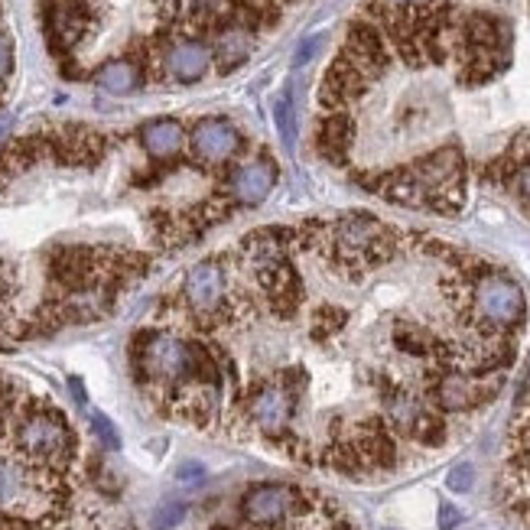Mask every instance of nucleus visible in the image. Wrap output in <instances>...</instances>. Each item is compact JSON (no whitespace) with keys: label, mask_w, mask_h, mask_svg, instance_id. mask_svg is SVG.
<instances>
[{"label":"nucleus","mask_w":530,"mask_h":530,"mask_svg":"<svg viewBox=\"0 0 530 530\" xmlns=\"http://www.w3.org/2000/svg\"><path fill=\"white\" fill-rule=\"evenodd\" d=\"M368 88H371V82L339 53L332 66H329L326 79H322L319 105L326 108V111H345L348 105H352V101H358L361 95H365Z\"/></svg>","instance_id":"12"},{"label":"nucleus","mask_w":530,"mask_h":530,"mask_svg":"<svg viewBox=\"0 0 530 530\" xmlns=\"http://www.w3.org/2000/svg\"><path fill=\"white\" fill-rule=\"evenodd\" d=\"M108 140L88 131V127H66L59 134H49V153L62 166H92L105 157Z\"/></svg>","instance_id":"14"},{"label":"nucleus","mask_w":530,"mask_h":530,"mask_svg":"<svg viewBox=\"0 0 530 530\" xmlns=\"http://www.w3.org/2000/svg\"><path fill=\"white\" fill-rule=\"evenodd\" d=\"M446 485H449L452 491H459V495H462V491H469V488L475 485V469H472V465H469V462H462V465H456V469H452V472H449V478H446Z\"/></svg>","instance_id":"26"},{"label":"nucleus","mask_w":530,"mask_h":530,"mask_svg":"<svg viewBox=\"0 0 530 530\" xmlns=\"http://www.w3.org/2000/svg\"><path fill=\"white\" fill-rule=\"evenodd\" d=\"M212 530H238V527H228V524H215Z\"/></svg>","instance_id":"34"},{"label":"nucleus","mask_w":530,"mask_h":530,"mask_svg":"<svg viewBox=\"0 0 530 530\" xmlns=\"http://www.w3.org/2000/svg\"><path fill=\"white\" fill-rule=\"evenodd\" d=\"M459 319L462 326L472 329L475 339H485V335H511L527 319L524 290L508 274H495L488 267L485 274H478L472 280L469 306H465V313Z\"/></svg>","instance_id":"2"},{"label":"nucleus","mask_w":530,"mask_h":530,"mask_svg":"<svg viewBox=\"0 0 530 530\" xmlns=\"http://www.w3.org/2000/svg\"><path fill=\"white\" fill-rule=\"evenodd\" d=\"M7 127H10V118H7V114H0V137L7 134Z\"/></svg>","instance_id":"33"},{"label":"nucleus","mask_w":530,"mask_h":530,"mask_svg":"<svg viewBox=\"0 0 530 530\" xmlns=\"http://www.w3.org/2000/svg\"><path fill=\"white\" fill-rule=\"evenodd\" d=\"M17 290V280H14V270H10L7 261H0V309L10 303V296Z\"/></svg>","instance_id":"27"},{"label":"nucleus","mask_w":530,"mask_h":530,"mask_svg":"<svg viewBox=\"0 0 530 530\" xmlns=\"http://www.w3.org/2000/svg\"><path fill=\"white\" fill-rule=\"evenodd\" d=\"M92 430H95V436H98L108 449H118V446H121L118 426H114V423L105 417V413H92Z\"/></svg>","instance_id":"25"},{"label":"nucleus","mask_w":530,"mask_h":530,"mask_svg":"<svg viewBox=\"0 0 530 530\" xmlns=\"http://www.w3.org/2000/svg\"><path fill=\"white\" fill-rule=\"evenodd\" d=\"M274 124H277V134L283 140V147L293 153V147H296V114H293L290 95H277L274 98Z\"/></svg>","instance_id":"22"},{"label":"nucleus","mask_w":530,"mask_h":530,"mask_svg":"<svg viewBox=\"0 0 530 530\" xmlns=\"http://www.w3.org/2000/svg\"><path fill=\"white\" fill-rule=\"evenodd\" d=\"M319 43H322L319 36H309V40H306L300 49H296V56H293V66H306V62H309V59H313V56L319 53Z\"/></svg>","instance_id":"30"},{"label":"nucleus","mask_w":530,"mask_h":530,"mask_svg":"<svg viewBox=\"0 0 530 530\" xmlns=\"http://www.w3.org/2000/svg\"><path fill=\"white\" fill-rule=\"evenodd\" d=\"M508 189L517 196V202H521V209L530 215V144L524 140V150H521V163H517V170L511 176Z\"/></svg>","instance_id":"23"},{"label":"nucleus","mask_w":530,"mask_h":530,"mask_svg":"<svg viewBox=\"0 0 530 530\" xmlns=\"http://www.w3.org/2000/svg\"><path fill=\"white\" fill-rule=\"evenodd\" d=\"M33 469L36 465L23 462V459H0V514L30 511L33 498L43 495L33 478Z\"/></svg>","instance_id":"11"},{"label":"nucleus","mask_w":530,"mask_h":530,"mask_svg":"<svg viewBox=\"0 0 530 530\" xmlns=\"http://www.w3.org/2000/svg\"><path fill=\"white\" fill-rule=\"evenodd\" d=\"M186 521V504L183 501H163L153 511V530H173Z\"/></svg>","instance_id":"24"},{"label":"nucleus","mask_w":530,"mask_h":530,"mask_svg":"<svg viewBox=\"0 0 530 530\" xmlns=\"http://www.w3.org/2000/svg\"><path fill=\"white\" fill-rule=\"evenodd\" d=\"M95 27L88 0H53L46 10V30L56 49H75Z\"/></svg>","instance_id":"9"},{"label":"nucleus","mask_w":530,"mask_h":530,"mask_svg":"<svg viewBox=\"0 0 530 530\" xmlns=\"http://www.w3.org/2000/svg\"><path fill=\"white\" fill-rule=\"evenodd\" d=\"M313 504V495H306L303 488L283 485V482H261L248 488L241 495V517L251 527H283L293 517H303Z\"/></svg>","instance_id":"4"},{"label":"nucleus","mask_w":530,"mask_h":530,"mask_svg":"<svg viewBox=\"0 0 530 530\" xmlns=\"http://www.w3.org/2000/svg\"><path fill=\"white\" fill-rule=\"evenodd\" d=\"M381 7H391V10H410V7H420L426 0H378Z\"/></svg>","instance_id":"32"},{"label":"nucleus","mask_w":530,"mask_h":530,"mask_svg":"<svg viewBox=\"0 0 530 530\" xmlns=\"http://www.w3.org/2000/svg\"><path fill=\"white\" fill-rule=\"evenodd\" d=\"M342 56L352 62V66L365 75L368 82H378L381 75L391 69V43L381 33L378 23H371L368 17H358L352 27H348Z\"/></svg>","instance_id":"7"},{"label":"nucleus","mask_w":530,"mask_h":530,"mask_svg":"<svg viewBox=\"0 0 530 530\" xmlns=\"http://www.w3.org/2000/svg\"><path fill=\"white\" fill-rule=\"evenodd\" d=\"M459 524H462L459 508H452V504H443V508H439V530H452V527H459Z\"/></svg>","instance_id":"31"},{"label":"nucleus","mask_w":530,"mask_h":530,"mask_svg":"<svg viewBox=\"0 0 530 530\" xmlns=\"http://www.w3.org/2000/svg\"><path fill=\"white\" fill-rule=\"evenodd\" d=\"M202 475H205V465L202 462H183L176 469V478L183 485H192V482H202Z\"/></svg>","instance_id":"29"},{"label":"nucleus","mask_w":530,"mask_h":530,"mask_svg":"<svg viewBox=\"0 0 530 530\" xmlns=\"http://www.w3.org/2000/svg\"><path fill=\"white\" fill-rule=\"evenodd\" d=\"M277 186V166L267 157L261 160H244L228 176V199L238 205H261Z\"/></svg>","instance_id":"13"},{"label":"nucleus","mask_w":530,"mask_h":530,"mask_svg":"<svg viewBox=\"0 0 530 530\" xmlns=\"http://www.w3.org/2000/svg\"><path fill=\"white\" fill-rule=\"evenodd\" d=\"M251 53H254V30L241 27V23H225V27L218 30L212 59L218 62L222 72H235L241 62H248Z\"/></svg>","instance_id":"17"},{"label":"nucleus","mask_w":530,"mask_h":530,"mask_svg":"<svg viewBox=\"0 0 530 530\" xmlns=\"http://www.w3.org/2000/svg\"><path fill=\"white\" fill-rule=\"evenodd\" d=\"M348 322V309L335 306V303H322L313 309V319H309V329H313L316 342H326L329 335H335Z\"/></svg>","instance_id":"20"},{"label":"nucleus","mask_w":530,"mask_h":530,"mask_svg":"<svg viewBox=\"0 0 530 530\" xmlns=\"http://www.w3.org/2000/svg\"><path fill=\"white\" fill-rule=\"evenodd\" d=\"M134 371L137 378L163 391V404L173 407L186 391L218 387L222 391V365L196 339H183L176 332L150 329L134 339Z\"/></svg>","instance_id":"1"},{"label":"nucleus","mask_w":530,"mask_h":530,"mask_svg":"<svg viewBox=\"0 0 530 530\" xmlns=\"http://www.w3.org/2000/svg\"><path fill=\"white\" fill-rule=\"evenodd\" d=\"M352 140H355V121L348 118V111L322 114V121L316 124V150L322 160H329L335 166L348 163Z\"/></svg>","instance_id":"16"},{"label":"nucleus","mask_w":530,"mask_h":530,"mask_svg":"<svg viewBox=\"0 0 530 530\" xmlns=\"http://www.w3.org/2000/svg\"><path fill=\"white\" fill-rule=\"evenodd\" d=\"M501 391V374H465V371H446L436 374L426 387V397L433 400L439 413H465L488 404Z\"/></svg>","instance_id":"5"},{"label":"nucleus","mask_w":530,"mask_h":530,"mask_svg":"<svg viewBox=\"0 0 530 530\" xmlns=\"http://www.w3.org/2000/svg\"><path fill=\"white\" fill-rule=\"evenodd\" d=\"M244 407H248V417L267 439L283 443V439L290 436V420H293L296 400L280 381H261L248 394V404Z\"/></svg>","instance_id":"8"},{"label":"nucleus","mask_w":530,"mask_h":530,"mask_svg":"<svg viewBox=\"0 0 530 530\" xmlns=\"http://www.w3.org/2000/svg\"><path fill=\"white\" fill-rule=\"evenodd\" d=\"M95 82L111 95H131L144 85V69L134 59H111L95 72Z\"/></svg>","instance_id":"19"},{"label":"nucleus","mask_w":530,"mask_h":530,"mask_svg":"<svg viewBox=\"0 0 530 530\" xmlns=\"http://www.w3.org/2000/svg\"><path fill=\"white\" fill-rule=\"evenodd\" d=\"M183 303L192 309V316L212 322L225 313L228 303V267L222 257H205L192 264L183 280Z\"/></svg>","instance_id":"6"},{"label":"nucleus","mask_w":530,"mask_h":530,"mask_svg":"<svg viewBox=\"0 0 530 530\" xmlns=\"http://www.w3.org/2000/svg\"><path fill=\"white\" fill-rule=\"evenodd\" d=\"M446 420H443V413L439 410H423V417L413 423V430H410V436L417 439L420 446H443L446 443Z\"/></svg>","instance_id":"21"},{"label":"nucleus","mask_w":530,"mask_h":530,"mask_svg":"<svg viewBox=\"0 0 530 530\" xmlns=\"http://www.w3.org/2000/svg\"><path fill=\"white\" fill-rule=\"evenodd\" d=\"M10 69H14V43L7 33H0V79H7Z\"/></svg>","instance_id":"28"},{"label":"nucleus","mask_w":530,"mask_h":530,"mask_svg":"<svg viewBox=\"0 0 530 530\" xmlns=\"http://www.w3.org/2000/svg\"><path fill=\"white\" fill-rule=\"evenodd\" d=\"M189 144H192V153H196V160L209 163V166H222L238 157L241 134L235 131V124L225 118H205L192 127Z\"/></svg>","instance_id":"10"},{"label":"nucleus","mask_w":530,"mask_h":530,"mask_svg":"<svg viewBox=\"0 0 530 530\" xmlns=\"http://www.w3.org/2000/svg\"><path fill=\"white\" fill-rule=\"evenodd\" d=\"M140 144L153 160H173L186 147V127L173 118H160L140 127Z\"/></svg>","instance_id":"18"},{"label":"nucleus","mask_w":530,"mask_h":530,"mask_svg":"<svg viewBox=\"0 0 530 530\" xmlns=\"http://www.w3.org/2000/svg\"><path fill=\"white\" fill-rule=\"evenodd\" d=\"M212 46L202 40H176L163 53V69L179 85H196L212 69Z\"/></svg>","instance_id":"15"},{"label":"nucleus","mask_w":530,"mask_h":530,"mask_svg":"<svg viewBox=\"0 0 530 530\" xmlns=\"http://www.w3.org/2000/svg\"><path fill=\"white\" fill-rule=\"evenodd\" d=\"M14 446L23 462L46 472H66L75 459V433L62 413L49 407H27L14 420Z\"/></svg>","instance_id":"3"}]
</instances>
